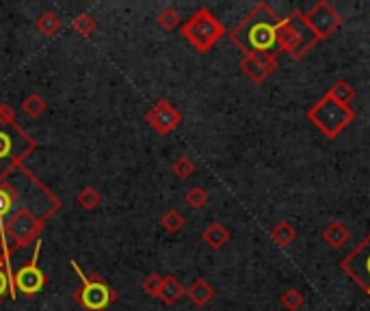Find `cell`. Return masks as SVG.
I'll return each instance as SVG.
<instances>
[{"instance_id": "1", "label": "cell", "mask_w": 370, "mask_h": 311, "mask_svg": "<svg viewBox=\"0 0 370 311\" xmlns=\"http://www.w3.org/2000/svg\"><path fill=\"white\" fill-rule=\"evenodd\" d=\"M24 210H35L52 219L61 210V199L35 173L20 166L0 180V242L5 238V227L9 221Z\"/></svg>"}, {"instance_id": "2", "label": "cell", "mask_w": 370, "mask_h": 311, "mask_svg": "<svg viewBox=\"0 0 370 311\" xmlns=\"http://www.w3.org/2000/svg\"><path fill=\"white\" fill-rule=\"evenodd\" d=\"M282 18L275 13V9L268 3H258L237 26H234L227 37L229 42L241 48L245 54H273L280 56V30Z\"/></svg>"}, {"instance_id": "3", "label": "cell", "mask_w": 370, "mask_h": 311, "mask_svg": "<svg viewBox=\"0 0 370 311\" xmlns=\"http://www.w3.org/2000/svg\"><path fill=\"white\" fill-rule=\"evenodd\" d=\"M35 150V138L16 121L13 109L0 104V180L24 166V160Z\"/></svg>"}, {"instance_id": "4", "label": "cell", "mask_w": 370, "mask_h": 311, "mask_svg": "<svg viewBox=\"0 0 370 311\" xmlns=\"http://www.w3.org/2000/svg\"><path fill=\"white\" fill-rule=\"evenodd\" d=\"M40 253H42V240H35L30 247L7 255V270L11 276L13 298L18 294L32 298L46 288L48 276L40 268Z\"/></svg>"}, {"instance_id": "5", "label": "cell", "mask_w": 370, "mask_h": 311, "mask_svg": "<svg viewBox=\"0 0 370 311\" xmlns=\"http://www.w3.org/2000/svg\"><path fill=\"white\" fill-rule=\"evenodd\" d=\"M278 42H280V50L286 52L294 61L304 59L318 44L314 30L310 28L306 20V13L301 9H294L290 16L282 18L280 30H278Z\"/></svg>"}, {"instance_id": "6", "label": "cell", "mask_w": 370, "mask_h": 311, "mask_svg": "<svg viewBox=\"0 0 370 311\" xmlns=\"http://www.w3.org/2000/svg\"><path fill=\"white\" fill-rule=\"evenodd\" d=\"M182 37L199 52L206 54L210 52L223 37H225V26L215 18V13L206 7H199L182 26Z\"/></svg>"}, {"instance_id": "7", "label": "cell", "mask_w": 370, "mask_h": 311, "mask_svg": "<svg viewBox=\"0 0 370 311\" xmlns=\"http://www.w3.org/2000/svg\"><path fill=\"white\" fill-rule=\"evenodd\" d=\"M306 115L312 121V126L321 130V134H325L327 138H338V134L345 132L355 119V111L351 106L335 102L327 93L316 104H312Z\"/></svg>"}, {"instance_id": "8", "label": "cell", "mask_w": 370, "mask_h": 311, "mask_svg": "<svg viewBox=\"0 0 370 311\" xmlns=\"http://www.w3.org/2000/svg\"><path fill=\"white\" fill-rule=\"evenodd\" d=\"M70 266L80 279V288L74 292V300L83 307V311H107L117 300L115 288L105 281V276L87 274L76 260H70Z\"/></svg>"}, {"instance_id": "9", "label": "cell", "mask_w": 370, "mask_h": 311, "mask_svg": "<svg viewBox=\"0 0 370 311\" xmlns=\"http://www.w3.org/2000/svg\"><path fill=\"white\" fill-rule=\"evenodd\" d=\"M48 221H50L48 214L35 212V210H24L18 217H13L9 221V225L5 227V238H3L7 255L13 253V251L26 249L35 240H40V236H42Z\"/></svg>"}, {"instance_id": "10", "label": "cell", "mask_w": 370, "mask_h": 311, "mask_svg": "<svg viewBox=\"0 0 370 311\" xmlns=\"http://www.w3.org/2000/svg\"><path fill=\"white\" fill-rule=\"evenodd\" d=\"M340 268L353 283H357L364 294L370 298V231L364 236V240L355 249H351L345 260L340 262Z\"/></svg>"}, {"instance_id": "11", "label": "cell", "mask_w": 370, "mask_h": 311, "mask_svg": "<svg viewBox=\"0 0 370 311\" xmlns=\"http://www.w3.org/2000/svg\"><path fill=\"white\" fill-rule=\"evenodd\" d=\"M306 20L310 24V28L314 30L318 42L329 39L331 35L338 30L342 26V22H345V18L333 9L327 0H318V3H314L312 9L306 13Z\"/></svg>"}, {"instance_id": "12", "label": "cell", "mask_w": 370, "mask_h": 311, "mask_svg": "<svg viewBox=\"0 0 370 311\" xmlns=\"http://www.w3.org/2000/svg\"><path fill=\"white\" fill-rule=\"evenodd\" d=\"M145 121L156 134L167 136L182 123V113L174 106L169 99H158L156 104H152V106L148 109Z\"/></svg>"}, {"instance_id": "13", "label": "cell", "mask_w": 370, "mask_h": 311, "mask_svg": "<svg viewBox=\"0 0 370 311\" xmlns=\"http://www.w3.org/2000/svg\"><path fill=\"white\" fill-rule=\"evenodd\" d=\"M241 69L251 83L262 85L275 74L278 56H273V54H245L241 59Z\"/></svg>"}, {"instance_id": "14", "label": "cell", "mask_w": 370, "mask_h": 311, "mask_svg": "<svg viewBox=\"0 0 370 311\" xmlns=\"http://www.w3.org/2000/svg\"><path fill=\"white\" fill-rule=\"evenodd\" d=\"M215 294H217L215 288L204 279V276H197V279L186 288V294L184 296H189V300L193 305H197V307H206L208 303H213Z\"/></svg>"}, {"instance_id": "15", "label": "cell", "mask_w": 370, "mask_h": 311, "mask_svg": "<svg viewBox=\"0 0 370 311\" xmlns=\"http://www.w3.org/2000/svg\"><path fill=\"white\" fill-rule=\"evenodd\" d=\"M229 238H232L229 229L223 223H219V221H213L204 231H201V240H204L206 245L210 249H215V251L223 249L227 242H229Z\"/></svg>"}, {"instance_id": "16", "label": "cell", "mask_w": 370, "mask_h": 311, "mask_svg": "<svg viewBox=\"0 0 370 311\" xmlns=\"http://www.w3.org/2000/svg\"><path fill=\"white\" fill-rule=\"evenodd\" d=\"M323 240L331 249H342L347 242L351 240V231L345 223L340 221H331L325 229H323Z\"/></svg>"}, {"instance_id": "17", "label": "cell", "mask_w": 370, "mask_h": 311, "mask_svg": "<svg viewBox=\"0 0 370 311\" xmlns=\"http://www.w3.org/2000/svg\"><path fill=\"white\" fill-rule=\"evenodd\" d=\"M186 294V288L176 279V276H162V288H160V294L158 298L165 303V305H176L182 296Z\"/></svg>"}, {"instance_id": "18", "label": "cell", "mask_w": 370, "mask_h": 311, "mask_svg": "<svg viewBox=\"0 0 370 311\" xmlns=\"http://www.w3.org/2000/svg\"><path fill=\"white\" fill-rule=\"evenodd\" d=\"M271 240L280 249H288L292 242L297 240V229L288 223V221H280L278 225H273L271 229Z\"/></svg>"}, {"instance_id": "19", "label": "cell", "mask_w": 370, "mask_h": 311, "mask_svg": "<svg viewBox=\"0 0 370 311\" xmlns=\"http://www.w3.org/2000/svg\"><path fill=\"white\" fill-rule=\"evenodd\" d=\"M35 28L44 35V37H54V35H59V30L63 28V20L54 11H44L35 20Z\"/></svg>"}, {"instance_id": "20", "label": "cell", "mask_w": 370, "mask_h": 311, "mask_svg": "<svg viewBox=\"0 0 370 311\" xmlns=\"http://www.w3.org/2000/svg\"><path fill=\"white\" fill-rule=\"evenodd\" d=\"M46 109H48V102H46L44 95H40L37 91L28 93V95L24 97V102H22V111H24L28 117H32V119L42 117V115L46 113Z\"/></svg>"}, {"instance_id": "21", "label": "cell", "mask_w": 370, "mask_h": 311, "mask_svg": "<svg viewBox=\"0 0 370 311\" xmlns=\"http://www.w3.org/2000/svg\"><path fill=\"white\" fill-rule=\"evenodd\" d=\"M76 203L83 207L85 212H93L100 207V203H102V195H100V190L95 186H85V188L78 190Z\"/></svg>"}, {"instance_id": "22", "label": "cell", "mask_w": 370, "mask_h": 311, "mask_svg": "<svg viewBox=\"0 0 370 311\" xmlns=\"http://www.w3.org/2000/svg\"><path fill=\"white\" fill-rule=\"evenodd\" d=\"M158 225L167 231V233H180L186 225V219L182 217L180 210L172 207V210H167L160 219H158Z\"/></svg>"}, {"instance_id": "23", "label": "cell", "mask_w": 370, "mask_h": 311, "mask_svg": "<svg viewBox=\"0 0 370 311\" xmlns=\"http://www.w3.org/2000/svg\"><path fill=\"white\" fill-rule=\"evenodd\" d=\"M329 97H333L335 102H340V104H347V106H351V102L355 99V89L347 83V80H338V83H333L327 91Z\"/></svg>"}, {"instance_id": "24", "label": "cell", "mask_w": 370, "mask_h": 311, "mask_svg": "<svg viewBox=\"0 0 370 311\" xmlns=\"http://www.w3.org/2000/svg\"><path fill=\"white\" fill-rule=\"evenodd\" d=\"M95 28H97V22H95V18L91 13H80L72 22V30L78 35V37H83V39L85 37H91V35L95 32Z\"/></svg>"}, {"instance_id": "25", "label": "cell", "mask_w": 370, "mask_h": 311, "mask_svg": "<svg viewBox=\"0 0 370 311\" xmlns=\"http://www.w3.org/2000/svg\"><path fill=\"white\" fill-rule=\"evenodd\" d=\"M184 201H186V205L191 207V210H204V207L208 205V201H210V197H208V190L206 188L193 186V188L186 190Z\"/></svg>"}, {"instance_id": "26", "label": "cell", "mask_w": 370, "mask_h": 311, "mask_svg": "<svg viewBox=\"0 0 370 311\" xmlns=\"http://www.w3.org/2000/svg\"><path fill=\"white\" fill-rule=\"evenodd\" d=\"M180 13L174 7H165L158 16H156V24L165 30V32H174L176 28H180Z\"/></svg>"}, {"instance_id": "27", "label": "cell", "mask_w": 370, "mask_h": 311, "mask_svg": "<svg viewBox=\"0 0 370 311\" xmlns=\"http://www.w3.org/2000/svg\"><path fill=\"white\" fill-rule=\"evenodd\" d=\"M280 303L288 311H299L301 307H304V303H306V296H304V292L297 290V288H286L282 292V296H280Z\"/></svg>"}, {"instance_id": "28", "label": "cell", "mask_w": 370, "mask_h": 311, "mask_svg": "<svg viewBox=\"0 0 370 311\" xmlns=\"http://www.w3.org/2000/svg\"><path fill=\"white\" fill-rule=\"evenodd\" d=\"M172 171L176 173L178 180H189L195 176V162L189 158V156H178L174 162H172Z\"/></svg>"}, {"instance_id": "29", "label": "cell", "mask_w": 370, "mask_h": 311, "mask_svg": "<svg viewBox=\"0 0 370 311\" xmlns=\"http://www.w3.org/2000/svg\"><path fill=\"white\" fill-rule=\"evenodd\" d=\"M141 288H143V292H145L148 296H152V298H158V294H160V288H162V274H158V272H152V274H148L145 279H143V283H141Z\"/></svg>"}, {"instance_id": "30", "label": "cell", "mask_w": 370, "mask_h": 311, "mask_svg": "<svg viewBox=\"0 0 370 311\" xmlns=\"http://www.w3.org/2000/svg\"><path fill=\"white\" fill-rule=\"evenodd\" d=\"M13 298V288H11V276L7 270V264H0V303L5 298Z\"/></svg>"}, {"instance_id": "31", "label": "cell", "mask_w": 370, "mask_h": 311, "mask_svg": "<svg viewBox=\"0 0 370 311\" xmlns=\"http://www.w3.org/2000/svg\"><path fill=\"white\" fill-rule=\"evenodd\" d=\"M0 264H7V251L3 247V242H0Z\"/></svg>"}]
</instances>
